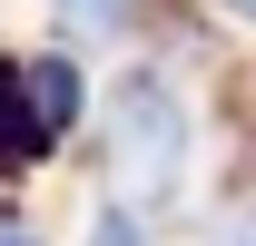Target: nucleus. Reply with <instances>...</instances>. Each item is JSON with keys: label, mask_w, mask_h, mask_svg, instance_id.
I'll use <instances>...</instances> for the list:
<instances>
[{"label": "nucleus", "mask_w": 256, "mask_h": 246, "mask_svg": "<svg viewBox=\"0 0 256 246\" xmlns=\"http://www.w3.org/2000/svg\"><path fill=\"white\" fill-rule=\"evenodd\" d=\"M108 197H128V207H168L178 197V178H188V108H178V89H168L158 69H138V79H118V98H108Z\"/></svg>", "instance_id": "1"}, {"label": "nucleus", "mask_w": 256, "mask_h": 246, "mask_svg": "<svg viewBox=\"0 0 256 246\" xmlns=\"http://www.w3.org/2000/svg\"><path fill=\"white\" fill-rule=\"evenodd\" d=\"M50 148H60V128L30 89V60H0V168H40Z\"/></svg>", "instance_id": "2"}, {"label": "nucleus", "mask_w": 256, "mask_h": 246, "mask_svg": "<svg viewBox=\"0 0 256 246\" xmlns=\"http://www.w3.org/2000/svg\"><path fill=\"white\" fill-rule=\"evenodd\" d=\"M30 89H40V108H50V128L69 138V128H79V98H89V89H79V60H60V50L30 60Z\"/></svg>", "instance_id": "3"}, {"label": "nucleus", "mask_w": 256, "mask_h": 246, "mask_svg": "<svg viewBox=\"0 0 256 246\" xmlns=\"http://www.w3.org/2000/svg\"><path fill=\"white\" fill-rule=\"evenodd\" d=\"M89 246H158V236H148V207H128V197H108V207L89 216Z\"/></svg>", "instance_id": "4"}, {"label": "nucleus", "mask_w": 256, "mask_h": 246, "mask_svg": "<svg viewBox=\"0 0 256 246\" xmlns=\"http://www.w3.org/2000/svg\"><path fill=\"white\" fill-rule=\"evenodd\" d=\"M217 246H256V207H246V216H226V226H217Z\"/></svg>", "instance_id": "5"}, {"label": "nucleus", "mask_w": 256, "mask_h": 246, "mask_svg": "<svg viewBox=\"0 0 256 246\" xmlns=\"http://www.w3.org/2000/svg\"><path fill=\"white\" fill-rule=\"evenodd\" d=\"M0 246H40V236H30V216H0Z\"/></svg>", "instance_id": "6"}, {"label": "nucleus", "mask_w": 256, "mask_h": 246, "mask_svg": "<svg viewBox=\"0 0 256 246\" xmlns=\"http://www.w3.org/2000/svg\"><path fill=\"white\" fill-rule=\"evenodd\" d=\"M217 10H226V20H246V30H256V0H217Z\"/></svg>", "instance_id": "7"}, {"label": "nucleus", "mask_w": 256, "mask_h": 246, "mask_svg": "<svg viewBox=\"0 0 256 246\" xmlns=\"http://www.w3.org/2000/svg\"><path fill=\"white\" fill-rule=\"evenodd\" d=\"M89 10H108V0H69V20H89Z\"/></svg>", "instance_id": "8"}]
</instances>
